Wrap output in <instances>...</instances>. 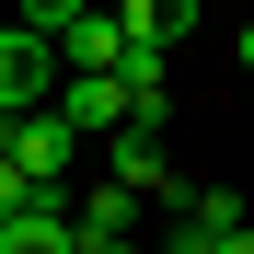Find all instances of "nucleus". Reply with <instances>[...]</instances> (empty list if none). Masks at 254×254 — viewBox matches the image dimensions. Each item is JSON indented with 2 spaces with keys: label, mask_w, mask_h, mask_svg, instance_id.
I'll use <instances>...</instances> for the list:
<instances>
[{
  "label": "nucleus",
  "mask_w": 254,
  "mask_h": 254,
  "mask_svg": "<svg viewBox=\"0 0 254 254\" xmlns=\"http://www.w3.org/2000/svg\"><path fill=\"white\" fill-rule=\"evenodd\" d=\"M231 231H254V208L231 185H208V196H174V231H162V254H220Z\"/></svg>",
  "instance_id": "obj_3"
},
{
  "label": "nucleus",
  "mask_w": 254,
  "mask_h": 254,
  "mask_svg": "<svg viewBox=\"0 0 254 254\" xmlns=\"http://www.w3.org/2000/svg\"><path fill=\"white\" fill-rule=\"evenodd\" d=\"M0 254H81L69 243V196H35L23 220H0Z\"/></svg>",
  "instance_id": "obj_7"
},
{
  "label": "nucleus",
  "mask_w": 254,
  "mask_h": 254,
  "mask_svg": "<svg viewBox=\"0 0 254 254\" xmlns=\"http://www.w3.org/2000/svg\"><path fill=\"white\" fill-rule=\"evenodd\" d=\"M47 104H58V58L35 47L23 23H0V127L12 116H47Z\"/></svg>",
  "instance_id": "obj_2"
},
{
  "label": "nucleus",
  "mask_w": 254,
  "mask_h": 254,
  "mask_svg": "<svg viewBox=\"0 0 254 254\" xmlns=\"http://www.w3.org/2000/svg\"><path fill=\"white\" fill-rule=\"evenodd\" d=\"M23 208H35V185L12 174V162H0V220H23Z\"/></svg>",
  "instance_id": "obj_9"
},
{
  "label": "nucleus",
  "mask_w": 254,
  "mask_h": 254,
  "mask_svg": "<svg viewBox=\"0 0 254 254\" xmlns=\"http://www.w3.org/2000/svg\"><path fill=\"white\" fill-rule=\"evenodd\" d=\"M116 185H127V196H162V185H174V162H162V127H127V139H116Z\"/></svg>",
  "instance_id": "obj_8"
},
{
  "label": "nucleus",
  "mask_w": 254,
  "mask_h": 254,
  "mask_svg": "<svg viewBox=\"0 0 254 254\" xmlns=\"http://www.w3.org/2000/svg\"><path fill=\"white\" fill-rule=\"evenodd\" d=\"M220 254H254V231H231V243H220Z\"/></svg>",
  "instance_id": "obj_10"
},
{
  "label": "nucleus",
  "mask_w": 254,
  "mask_h": 254,
  "mask_svg": "<svg viewBox=\"0 0 254 254\" xmlns=\"http://www.w3.org/2000/svg\"><path fill=\"white\" fill-rule=\"evenodd\" d=\"M0 162H12L35 196H69V162H81V139L58 127V104H47V116H12V127H0Z\"/></svg>",
  "instance_id": "obj_1"
},
{
  "label": "nucleus",
  "mask_w": 254,
  "mask_h": 254,
  "mask_svg": "<svg viewBox=\"0 0 254 254\" xmlns=\"http://www.w3.org/2000/svg\"><path fill=\"white\" fill-rule=\"evenodd\" d=\"M243 69H254V23H243Z\"/></svg>",
  "instance_id": "obj_11"
},
{
  "label": "nucleus",
  "mask_w": 254,
  "mask_h": 254,
  "mask_svg": "<svg viewBox=\"0 0 254 254\" xmlns=\"http://www.w3.org/2000/svg\"><path fill=\"white\" fill-rule=\"evenodd\" d=\"M116 35H127V47H150V58H174V35H196V0H127Z\"/></svg>",
  "instance_id": "obj_6"
},
{
  "label": "nucleus",
  "mask_w": 254,
  "mask_h": 254,
  "mask_svg": "<svg viewBox=\"0 0 254 254\" xmlns=\"http://www.w3.org/2000/svg\"><path fill=\"white\" fill-rule=\"evenodd\" d=\"M58 127H69V139H127V127H139V104H127L116 69H104V81H58Z\"/></svg>",
  "instance_id": "obj_4"
},
{
  "label": "nucleus",
  "mask_w": 254,
  "mask_h": 254,
  "mask_svg": "<svg viewBox=\"0 0 254 254\" xmlns=\"http://www.w3.org/2000/svg\"><path fill=\"white\" fill-rule=\"evenodd\" d=\"M69 243H81V254H104V243H139V196H127V185H93V196L69 208Z\"/></svg>",
  "instance_id": "obj_5"
},
{
  "label": "nucleus",
  "mask_w": 254,
  "mask_h": 254,
  "mask_svg": "<svg viewBox=\"0 0 254 254\" xmlns=\"http://www.w3.org/2000/svg\"><path fill=\"white\" fill-rule=\"evenodd\" d=\"M104 254H139V243H104Z\"/></svg>",
  "instance_id": "obj_12"
}]
</instances>
